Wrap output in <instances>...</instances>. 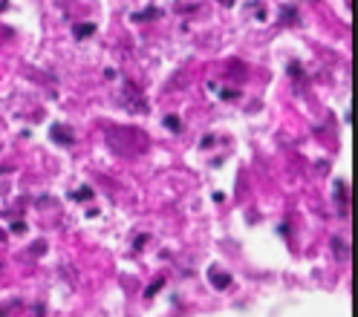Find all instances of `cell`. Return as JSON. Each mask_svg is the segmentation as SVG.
Instances as JSON below:
<instances>
[{
  "label": "cell",
  "instance_id": "cell-1",
  "mask_svg": "<svg viewBox=\"0 0 358 317\" xmlns=\"http://www.w3.org/2000/svg\"><path fill=\"white\" fill-rule=\"evenodd\" d=\"M208 280H211L214 288H229L231 286V274H229L226 268H217V265L208 271Z\"/></svg>",
  "mask_w": 358,
  "mask_h": 317
},
{
  "label": "cell",
  "instance_id": "cell-2",
  "mask_svg": "<svg viewBox=\"0 0 358 317\" xmlns=\"http://www.w3.org/2000/svg\"><path fill=\"white\" fill-rule=\"evenodd\" d=\"M52 135H55V139H58V142H61V139H64V142H73V135H70V130H61V127H55V130H52Z\"/></svg>",
  "mask_w": 358,
  "mask_h": 317
},
{
  "label": "cell",
  "instance_id": "cell-3",
  "mask_svg": "<svg viewBox=\"0 0 358 317\" xmlns=\"http://www.w3.org/2000/svg\"><path fill=\"white\" fill-rule=\"evenodd\" d=\"M93 29H96V27H76V35H78V38H84V35H93Z\"/></svg>",
  "mask_w": 358,
  "mask_h": 317
},
{
  "label": "cell",
  "instance_id": "cell-4",
  "mask_svg": "<svg viewBox=\"0 0 358 317\" xmlns=\"http://www.w3.org/2000/svg\"><path fill=\"white\" fill-rule=\"evenodd\" d=\"M12 231H17V234H24V231H27V225H24V222H15V225H12Z\"/></svg>",
  "mask_w": 358,
  "mask_h": 317
},
{
  "label": "cell",
  "instance_id": "cell-5",
  "mask_svg": "<svg viewBox=\"0 0 358 317\" xmlns=\"http://www.w3.org/2000/svg\"><path fill=\"white\" fill-rule=\"evenodd\" d=\"M165 124H168L171 130H179V121H176V119H165Z\"/></svg>",
  "mask_w": 358,
  "mask_h": 317
},
{
  "label": "cell",
  "instance_id": "cell-6",
  "mask_svg": "<svg viewBox=\"0 0 358 317\" xmlns=\"http://www.w3.org/2000/svg\"><path fill=\"white\" fill-rule=\"evenodd\" d=\"M6 6H9V3H6V0H0V12H3V9H6Z\"/></svg>",
  "mask_w": 358,
  "mask_h": 317
}]
</instances>
